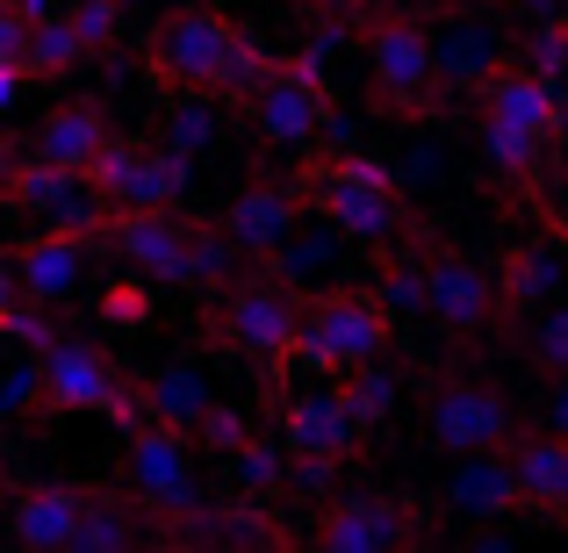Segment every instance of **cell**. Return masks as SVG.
Wrapping results in <instances>:
<instances>
[{
    "instance_id": "8",
    "label": "cell",
    "mask_w": 568,
    "mask_h": 553,
    "mask_svg": "<svg viewBox=\"0 0 568 553\" xmlns=\"http://www.w3.org/2000/svg\"><path fill=\"white\" fill-rule=\"evenodd\" d=\"M123 496H138L152 518H181L194 511V453H187V431L166 424H123Z\"/></svg>"
},
{
    "instance_id": "26",
    "label": "cell",
    "mask_w": 568,
    "mask_h": 553,
    "mask_svg": "<svg viewBox=\"0 0 568 553\" xmlns=\"http://www.w3.org/2000/svg\"><path fill=\"white\" fill-rule=\"evenodd\" d=\"M483 166L497 173L504 187H532L540 181V166H547V144L540 137H526V130H511V123H489L483 115Z\"/></svg>"
},
{
    "instance_id": "37",
    "label": "cell",
    "mask_w": 568,
    "mask_h": 553,
    "mask_svg": "<svg viewBox=\"0 0 568 553\" xmlns=\"http://www.w3.org/2000/svg\"><path fill=\"white\" fill-rule=\"evenodd\" d=\"M22 86H29V65H22V58H0V115L22 101Z\"/></svg>"
},
{
    "instance_id": "24",
    "label": "cell",
    "mask_w": 568,
    "mask_h": 553,
    "mask_svg": "<svg viewBox=\"0 0 568 553\" xmlns=\"http://www.w3.org/2000/svg\"><path fill=\"white\" fill-rule=\"evenodd\" d=\"M446 503L454 511H475V518H504L518 511V474L504 453H460L454 482H446Z\"/></svg>"
},
{
    "instance_id": "14",
    "label": "cell",
    "mask_w": 568,
    "mask_h": 553,
    "mask_svg": "<svg viewBox=\"0 0 568 553\" xmlns=\"http://www.w3.org/2000/svg\"><path fill=\"white\" fill-rule=\"evenodd\" d=\"M303 216H310V202H303L295 181H260V187H245L231 208H223V237L237 245V259H266Z\"/></svg>"
},
{
    "instance_id": "3",
    "label": "cell",
    "mask_w": 568,
    "mask_h": 553,
    "mask_svg": "<svg viewBox=\"0 0 568 553\" xmlns=\"http://www.w3.org/2000/svg\"><path fill=\"white\" fill-rule=\"evenodd\" d=\"M388 331H396V317L382 309V295H317V303H303L281 373H353L388 346Z\"/></svg>"
},
{
    "instance_id": "31",
    "label": "cell",
    "mask_w": 568,
    "mask_h": 553,
    "mask_svg": "<svg viewBox=\"0 0 568 553\" xmlns=\"http://www.w3.org/2000/svg\"><path fill=\"white\" fill-rule=\"evenodd\" d=\"M511 58H518L526 72H547V80H561V72H568V22H561V14H555V22H540Z\"/></svg>"
},
{
    "instance_id": "33",
    "label": "cell",
    "mask_w": 568,
    "mask_h": 553,
    "mask_svg": "<svg viewBox=\"0 0 568 553\" xmlns=\"http://www.w3.org/2000/svg\"><path fill=\"white\" fill-rule=\"evenodd\" d=\"M65 22L80 29L87 51H109V43H115V22H123V0H80V8H72Z\"/></svg>"
},
{
    "instance_id": "38",
    "label": "cell",
    "mask_w": 568,
    "mask_h": 553,
    "mask_svg": "<svg viewBox=\"0 0 568 553\" xmlns=\"http://www.w3.org/2000/svg\"><path fill=\"white\" fill-rule=\"evenodd\" d=\"M547 431L568 439V373H561V388H547Z\"/></svg>"
},
{
    "instance_id": "39",
    "label": "cell",
    "mask_w": 568,
    "mask_h": 553,
    "mask_svg": "<svg viewBox=\"0 0 568 553\" xmlns=\"http://www.w3.org/2000/svg\"><path fill=\"white\" fill-rule=\"evenodd\" d=\"M14 166H22V152H14V144L0 137V202H8V181H14Z\"/></svg>"
},
{
    "instance_id": "41",
    "label": "cell",
    "mask_w": 568,
    "mask_h": 553,
    "mask_svg": "<svg viewBox=\"0 0 568 553\" xmlns=\"http://www.w3.org/2000/svg\"><path fill=\"white\" fill-rule=\"evenodd\" d=\"M295 8H324V14H346V8H361V0H295Z\"/></svg>"
},
{
    "instance_id": "15",
    "label": "cell",
    "mask_w": 568,
    "mask_h": 553,
    "mask_svg": "<svg viewBox=\"0 0 568 553\" xmlns=\"http://www.w3.org/2000/svg\"><path fill=\"white\" fill-rule=\"evenodd\" d=\"M87 259H94V237H72V231H43V237H29V245L8 252L14 288H22L29 303H43V309H58L72 288H80Z\"/></svg>"
},
{
    "instance_id": "19",
    "label": "cell",
    "mask_w": 568,
    "mask_h": 553,
    "mask_svg": "<svg viewBox=\"0 0 568 553\" xmlns=\"http://www.w3.org/2000/svg\"><path fill=\"white\" fill-rule=\"evenodd\" d=\"M432 51H439V86L446 94H475V86L511 58V43H504L489 22H454V29L432 37Z\"/></svg>"
},
{
    "instance_id": "10",
    "label": "cell",
    "mask_w": 568,
    "mask_h": 553,
    "mask_svg": "<svg viewBox=\"0 0 568 553\" xmlns=\"http://www.w3.org/2000/svg\"><path fill=\"white\" fill-rule=\"evenodd\" d=\"M425 431L446 453H504V446L518 439V417H511V402L483 381H439L432 402H425Z\"/></svg>"
},
{
    "instance_id": "35",
    "label": "cell",
    "mask_w": 568,
    "mask_h": 553,
    "mask_svg": "<svg viewBox=\"0 0 568 553\" xmlns=\"http://www.w3.org/2000/svg\"><path fill=\"white\" fill-rule=\"evenodd\" d=\"M101 317H123L130 331H138V324H152V295H144L138 280H123V288H101Z\"/></svg>"
},
{
    "instance_id": "11",
    "label": "cell",
    "mask_w": 568,
    "mask_h": 553,
    "mask_svg": "<svg viewBox=\"0 0 568 553\" xmlns=\"http://www.w3.org/2000/svg\"><path fill=\"white\" fill-rule=\"evenodd\" d=\"M425 317L439 324L446 338H483L489 324L504 317L497 274L468 252H432L425 259Z\"/></svg>"
},
{
    "instance_id": "16",
    "label": "cell",
    "mask_w": 568,
    "mask_h": 553,
    "mask_svg": "<svg viewBox=\"0 0 568 553\" xmlns=\"http://www.w3.org/2000/svg\"><path fill=\"white\" fill-rule=\"evenodd\" d=\"M504 460H511V474H518V503H526V511L568 518V439L561 431H518V439L504 446Z\"/></svg>"
},
{
    "instance_id": "5",
    "label": "cell",
    "mask_w": 568,
    "mask_h": 553,
    "mask_svg": "<svg viewBox=\"0 0 568 553\" xmlns=\"http://www.w3.org/2000/svg\"><path fill=\"white\" fill-rule=\"evenodd\" d=\"M295 324H303V303L281 274H252V280H223L216 288V338L245 360H260L266 373L288 367Z\"/></svg>"
},
{
    "instance_id": "6",
    "label": "cell",
    "mask_w": 568,
    "mask_h": 553,
    "mask_svg": "<svg viewBox=\"0 0 568 553\" xmlns=\"http://www.w3.org/2000/svg\"><path fill=\"white\" fill-rule=\"evenodd\" d=\"M43 367V388H37V410L65 417V410H94L109 417V424H138V396H130V381L101 360L94 346H80V338H58L51 352H37Z\"/></svg>"
},
{
    "instance_id": "36",
    "label": "cell",
    "mask_w": 568,
    "mask_h": 553,
    "mask_svg": "<svg viewBox=\"0 0 568 553\" xmlns=\"http://www.w3.org/2000/svg\"><path fill=\"white\" fill-rule=\"evenodd\" d=\"M22 37H29V14L14 0H0V58H22Z\"/></svg>"
},
{
    "instance_id": "42",
    "label": "cell",
    "mask_w": 568,
    "mask_h": 553,
    "mask_svg": "<svg viewBox=\"0 0 568 553\" xmlns=\"http://www.w3.org/2000/svg\"><path fill=\"white\" fill-rule=\"evenodd\" d=\"M555 14H561V22H568V0H555Z\"/></svg>"
},
{
    "instance_id": "17",
    "label": "cell",
    "mask_w": 568,
    "mask_h": 553,
    "mask_svg": "<svg viewBox=\"0 0 568 553\" xmlns=\"http://www.w3.org/2000/svg\"><path fill=\"white\" fill-rule=\"evenodd\" d=\"M317 546H338V553H361V546H396V540H417V518H403L396 503H375V496H346L310 525Z\"/></svg>"
},
{
    "instance_id": "32",
    "label": "cell",
    "mask_w": 568,
    "mask_h": 553,
    "mask_svg": "<svg viewBox=\"0 0 568 553\" xmlns=\"http://www.w3.org/2000/svg\"><path fill=\"white\" fill-rule=\"evenodd\" d=\"M375 295H382L388 317H396V309H425V259H396V266L382 274Z\"/></svg>"
},
{
    "instance_id": "21",
    "label": "cell",
    "mask_w": 568,
    "mask_h": 553,
    "mask_svg": "<svg viewBox=\"0 0 568 553\" xmlns=\"http://www.w3.org/2000/svg\"><path fill=\"white\" fill-rule=\"evenodd\" d=\"M101 144H109V115H101V101H65V109L43 115V130H37V144H29V152L51 158V166L87 173Z\"/></svg>"
},
{
    "instance_id": "7",
    "label": "cell",
    "mask_w": 568,
    "mask_h": 553,
    "mask_svg": "<svg viewBox=\"0 0 568 553\" xmlns=\"http://www.w3.org/2000/svg\"><path fill=\"white\" fill-rule=\"evenodd\" d=\"M252 109V130L266 144H317V130L332 123V86H324V65L317 58H288V65H266V80L245 94Z\"/></svg>"
},
{
    "instance_id": "23",
    "label": "cell",
    "mask_w": 568,
    "mask_h": 553,
    "mask_svg": "<svg viewBox=\"0 0 568 553\" xmlns=\"http://www.w3.org/2000/svg\"><path fill=\"white\" fill-rule=\"evenodd\" d=\"M80 503H87V489H65V482L22 489V496H14V511H8V532H14L22 546H72Z\"/></svg>"
},
{
    "instance_id": "20",
    "label": "cell",
    "mask_w": 568,
    "mask_h": 553,
    "mask_svg": "<svg viewBox=\"0 0 568 553\" xmlns=\"http://www.w3.org/2000/svg\"><path fill=\"white\" fill-rule=\"evenodd\" d=\"M166 518H152L138 496H101L87 489L80 503V525H72V553H109V546H130V540H159Z\"/></svg>"
},
{
    "instance_id": "1",
    "label": "cell",
    "mask_w": 568,
    "mask_h": 553,
    "mask_svg": "<svg viewBox=\"0 0 568 553\" xmlns=\"http://www.w3.org/2000/svg\"><path fill=\"white\" fill-rule=\"evenodd\" d=\"M138 65L152 72L166 94L194 86V94H216V101H245L252 86L266 80L274 51H266V43H252L245 29H231L223 14H209V8H181L173 22H159V29H152V43H144Z\"/></svg>"
},
{
    "instance_id": "4",
    "label": "cell",
    "mask_w": 568,
    "mask_h": 553,
    "mask_svg": "<svg viewBox=\"0 0 568 553\" xmlns=\"http://www.w3.org/2000/svg\"><path fill=\"white\" fill-rule=\"evenodd\" d=\"M367 94L382 115H425L439 109V51H432V29L410 14H375L367 29Z\"/></svg>"
},
{
    "instance_id": "2",
    "label": "cell",
    "mask_w": 568,
    "mask_h": 553,
    "mask_svg": "<svg viewBox=\"0 0 568 553\" xmlns=\"http://www.w3.org/2000/svg\"><path fill=\"white\" fill-rule=\"evenodd\" d=\"M295 187H303V202L317 208L338 237H353V245H410L417 237V216H410V202H403V187L388 181V166L367 158V152H310L303 173H295Z\"/></svg>"
},
{
    "instance_id": "27",
    "label": "cell",
    "mask_w": 568,
    "mask_h": 553,
    "mask_svg": "<svg viewBox=\"0 0 568 553\" xmlns=\"http://www.w3.org/2000/svg\"><path fill=\"white\" fill-rule=\"evenodd\" d=\"M80 58H87V43H80V29H72L65 14H37V22H29V37H22L29 80H58V72H72Z\"/></svg>"
},
{
    "instance_id": "12",
    "label": "cell",
    "mask_w": 568,
    "mask_h": 553,
    "mask_svg": "<svg viewBox=\"0 0 568 553\" xmlns=\"http://www.w3.org/2000/svg\"><path fill=\"white\" fill-rule=\"evenodd\" d=\"M8 202H14V208H29L43 231H72V237H94V231H101V216H109V202L94 194V181H87V173L51 166V158H37V152L14 166Z\"/></svg>"
},
{
    "instance_id": "9",
    "label": "cell",
    "mask_w": 568,
    "mask_h": 553,
    "mask_svg": "<svg viewBox=\"0 0 568 553\" xmlns=\"http://www.w3.org/2000/svg\"><path fill=\"white\" fill-rule=\"evenodd\" d=\"M87 181L109 208H173L187 194V158H173L166 144H144V137H109L87 166Z\"/></svg>"
},
{
    "instance_id": "29",
    "label": "cell",
    "mask_w": 568,
    "mask_h": 553,
    "mask_svg": "<svg viewBox=\"0 0 568 553\" xmlns=\"http://www.w3.org/2000/svg\"><path fill=\"white\" fill-rule=\"evenodd\" d=\"M338 396H346V410L361 417V431H375L388 410H396V396H403V373L396 367H375V360H361L353 367V381H338Z\"/></svg>"
},
{
    "instance_id": "18",
    "label": "cell",
    "mask_w": 568,
    "mask_h": 553,
    "mask_svg": "<svg viewBox=\"0 0 568 553\" xmlns=\"http://www.w3.org/2000/svg\"><path fill=\"white\" fill-rule=\"evenodd\" d=\"M561 237H526L518 252H504L497 266V295H504V317H532L540 303L561 295Z\"/></svg>"
},
{
    "instance_id": "22",
    "label": "cell",
    "mask_w": 568,
    "mask_h": 553,
    "mask_svg": "<svg viewBox=\"0 0 568 553\" xmlns=\"http://www.w3.org/2000/svg\"><path fill=\"white\" fill-rule=\"evenodd\" d=\"M130 396H138V424H166V431H187V439H194V424H202V410L216 402L209 381L187 373V367L144 373V381H130Z\"/></svg>"
},
{
    "instance_id": "13",
    "label": "cell",
    "mask_w": 568,
    "mask_h": 553,
    "mask_svg": "<svg viewBox=\"0 0 568 553\" xmlns=\"http://www.w3.org/2000/svg\"><path fill=\"white\" fill-rule=\"evenodd\" d=\"M361 417L346 410V396L338 388H310V396H288L281 402V446L288 453H303V460H353L361 453Z\"/></svg>"
},
{
    "instance_id": "30",
    "label": "cell",
    "mask_w": 568,
    "mask_h": 553,
    "mask_svg": "<svg viewBox=\"0 0 568 553\" xmlns=\"http://www.w3.org/2000/svg\"><path fill=\"white\" fill-rule=\"evenodd\" d=\"M526 352H532V367L568 373V303H561V295L532 309V324H526Z\"/></svg>"
},
{
    "instance_id": "40",
    "label": "cell",
    "mask_w": 568,
    "mask_h": 553,
    "mask_svg": "<svg viewBox=\"0 0 568 553\" xmlns=\"http://www.w3.org/2000/svg\"><path fill=\"white\" fill-rule=\"evenodd\" d=\"M14 295H22V288H14V266L0 259V317H8V303H14Z\"/></svg>"
},
{
    "instance_id": "34",
    "label": "cell",
    "mask_w": 568,
    "mask_h": 553,
    "mask_svg": "<svg viewBox=\"0 0 568 553\" xmlns=\"http://www.w3.org/2000/svg\"><path fill=\"white\" fill-rule=\"evenodd\" d=\"M194 439H202L209 453H237V446L252 439V424L231 410V402H209V410H202V424H194Z\"/></svg>"
},
{
    "instance_id": "25",
    "label": "cell",
    "mask_w": 568,
    "mask_h": 553,
    "mask_svg": "<svg viewBox=\"0 0 568 553\" xmlns=\"http://www.w3.org/2000/svg\"><path fill=\"white\" fill-rule=\"evenodd\" d=\"M173 158H202L209 144H216V94H194V86H181V94L166 101V115H159V137Z\"/></svg>"
},
{
    "instance_id": "28",
    "label": "cell",
    "mask_w": 568,
    "mask_h": 553,
    "mask_svg": "<svg viewBox=\"0 0 568 553\" xmlns=\"http://www.w3.org/2000/svg\"><path fill=\"white\" fill-rule=\"evenodd\" d=\"M223 460L237 468V489H245V496H281V489H288V446H274V431H252V439Z\"/></svg>"
}]
</instances>
